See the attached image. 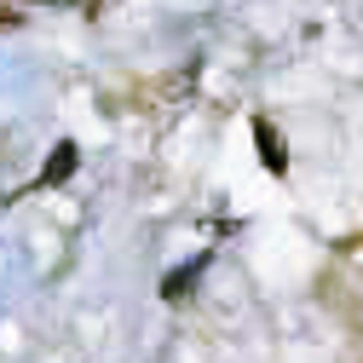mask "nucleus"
Segmentation results:
<instances>
[{"label": "nucleus", "instance_id": "f257e3e1", "mask_svg": "<svg viewBox=\"0 0 363 363\" xmlns=\"http://www.w3.org/2000/svg\"><path fill=\"white\" fill-rule=\"evenodd\" d=\"M254 139H259V162H265L271 173H283V167H289V150H283V133L271 127V121H254Z\"/></svg>", "mask_w": 363, "mask_h": 363}, {"label": "nucleus", "instance_id": "f03ea898", "mask_svg": "<svg viewBox=\"0 0 363 363\" xmlns=\"http://www.w3.org/2000/svg\"><path fill=\"white\" fill-rule=\"evenodd\" d=\"M69 173H75V145H58V156L47 167V185H58V179H69Z\"/></svg>", "mask_w": 363, "mask_h": 363}]
</instances>
